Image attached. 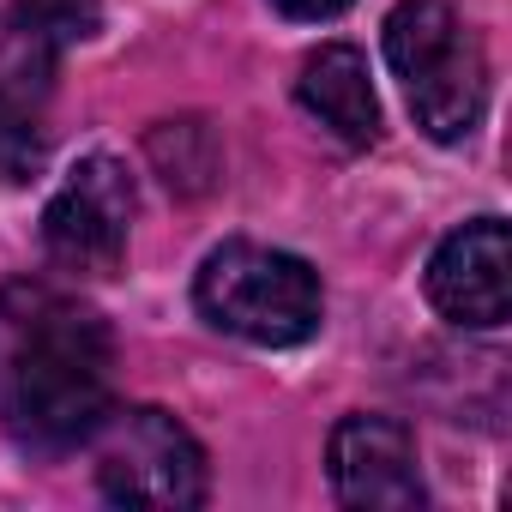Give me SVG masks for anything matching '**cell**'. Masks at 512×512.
I'll list each match as a JSON object with an SVG mask.
<instances>
[{
  "mask_svg": "<svg viewBox=\"0 0 512 512\" xmlns=\"http://www.w3.org/2000/svg\"><path fill=\"white\" fill-rule=\"evenodd\" d=\"M7 25L25 31V37H37V43H49L61 55L67 43H79V37L97 31V0H19Z\"/></svg>",
  "mask_w": 512,
  "mask_h": 512,
  "instance_id": "cell-11",
  "label": "cell"
},
{
  "mask_svg": "<svg viewBox=\"0 0 512 512\" xmlns=\"http://www.w3.org/2000/svg\"><path fill=\"white\" fill-rule=\"evenodd\" d=\"M193 302L217 332L260 344V350L308 344L326 314L314 266L296 260V253L260 247V241H223L217 253H205Z\"/></svg>",
  "mask_w": 512,
  "mask_h": 512,
  "instance_id": "cell-3",
  "label": "cell"
},
{
  "mask_svg": "<svg viewBox=\"0 0 512 512\" xmlns=\"http://www.w3.org/2000/svg\"><path fill=\"white\" fill-rule=\"evenodd\" d=\"M428 302L470 332H494L512 314V247L500 217H470L428 260Z\"/></svg>",
  "mask_w": 512,
  "mask_h": 512,
  "instance_id": "cell-7",
  "label": "cell"
},
{
  "mask_svg": "<svg viewBox=\"0 0 512 512\" xmlns=\"http://www.w3.org/2000/svg\"><path fill=\"white\" fill-rule=\"evenodd\" d=\"M43 157H49L43 103H25L13 91H0V175H7V181H37Z\"/></svg>",
  "mask_w": 512,
  "mask_h": 512,
  "instance_id": "cell-10",
  "label": "cell"
},
{
  "mask_svg": "<svg viewBox=\"0 0 512 512\" xmlns=\"http://www.w3.org/2000/svg\"><path fill=\"white\" fill-rule=\"evenodd\" d=\"M278 13H290V19H338L350 0H272Z\"/></svg>",
  "mask_w": 512,
  "mask_h": 512,
  "instance_id": "cell-12",
  "label": "cell"
},
{
  "mask_svg": "<svg viewBox=\"0 0 512 512\" xmlns=\"http://www.w3.org/2000/svg\"><path fill=\"white\" fill-rule=\"evenodd\" d=\"M115 338L61 284H0V428L25 452H73L109 416Z\"/></svg>",
  "mask_w": 512,
  "mask_h": 512,
  "instance_id": "cell-1",
  "label": "cell"
},
{
  "mask_svg": "<svg viewBox=\"0 0 512 512\" xmlns=\"http://www.w3.org/2000/svg\"><path fill=\"white\" fill-rule=\"evenodd\" d=\"M296 97L302 109L332 127L344 145H374L380 139V97H374V79H368V61L362 49L350 43H326L302 61V79H296Z\"/></svg>",
  "mask_w": 512,
  "mask_h": 512,
  "instance_id": "cell-8",
  "label": "cell"
},
{
  "mask_svg": "<svg viewBox=\"0 0 512 512\" xmlns=\"http://www.w3.org/2000/svg\"><path fill=\"white\" fill-rule=\"evenodd\" d=\"M386 61L428 139L458 145L476 133L488 109V55L446 0H398L386 13Z\"/></svg>",
  "mask_w": 512,
  "mask_h": 512,
  "instance_id": "cell-2",
  "label": "cell"
},
{
  "mask_svg": "<svg viewBox=\"0 0 512 512\" xmlns=\"http://www.w3.org/2000/svg\"><path fill=\"white\" fill-rule=\"evenodd\" d=\"M97 488L115 506L187 512L205 500V452L169 410H109L97 428Z\"/></svg>",
  "mask_w": 512,
  "mask_h": 512,
  "instance_id": "cell-4",
  "label": "cell"
},
{
  "mask_svg": "<svg viewBox=\"0 0 512 512\" xmlns=\"http://www.w3.org/2000/svg\"><path fill=\"white\" fill-rule=\"evenodd\" d=\"M332 488L356 512H416L422 494V464L416 440L398 416H344L326 446Z\"/></svg>",
  "mask_w": 512,
  "mask_h": 512,
  "instance_id": "cell-6",
  "label": "cell"
},
{
  "mask_svg": "<svg viewBox=\"0 0 512 512\" xmlns=\"http://www.w3.org/2000/svg\"><path fill=\"white\" fill-rule=\"evenodd\" d=\"M133 175L115 157H85L43 211V247L73 278H109L133 229Z\"/></svg>",
  "mask_w": 512,
  "mask_h": 512,
  "instance_id": "cell-5",
  "label": "cell"
},
{
  "mask_svg": "<svg viewBox=\"0 0 512 512\" xmlns=\"http://www.w3.org/2000/svg\"><path fill=\"white\" fill-rule=\"evenodd\" d=\"M151 163L175 193H205L217 181V139L205 121H163L151 127Z\"/></svg>",
  "mask_w": 512,
  "mask_h": 512,
  "instance_id": "cell-9",
  "label": "cell"
}]
</instances>
